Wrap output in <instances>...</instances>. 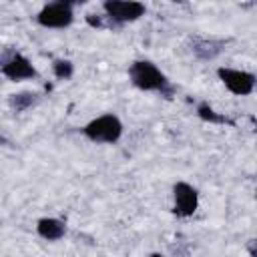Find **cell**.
<instances>
[{
	"label": "cell",
	"instance_id": "obj_11",
	"mask_svg": "<svg viewBox=\"0 0 257 257\" xmlns=\"http://www.w3.org/2000/svg\"><path fill=\"white\" fill-rule=\"evenodd\" d=\"M197 116L205 122H211V124H231V126L235 124L227 114L217 112L209 102H199L197 104Z\"/></svg>",
	"mask_w": 257,
	"mask_h": 257
},
{
	"label": "cell",
	"instance_id": "obj_1",
	"mask_svg": "<svg viewBox=\"0 0 257 257\" xmlns=\"http://www.w3.org/2000/svg\"><path fill=\"white\" fill-rule=\"evenodd\" d=\"M128 80L135 88L145 92H159L165 98H171L175 94V86L167 78V74L151 60H133L128 66Z\"/></svg>",
	"mask_w": 257,
	"mask_h": 257
},
{
	"label": "cell",
	"instance_id": "obj_2",
	"mask_svg": "<svg viewBox=\"0 0 257 257\" xmlns=\"http://www.w3.org/2000/svg\"><path fill=\"white\" fill-rule=\"evenodd\" d=\"M122 131H124L122 120H120L116 114H112V112H104V114H100V116L88 120V122L82 126V135H84L88 141L96 143V145H100V143H102V145H112V143H116V141L122 137Z\"/></svg>",
	"mask_w": 257,
	"mask_h": 257
},
{
	"label": "cell",
	"instance_id": "obj_4",
	"mask_svg": "<svg viewBox=\"0 0 257 257\" xmlns=\"http://www.w3.org/2000/svg\"><path fill=\"white\" fill-rule=\"evenodd\" d=\"M217 76L225 84V88L235 96H249L255 90V84H257V76L253 72H247V70H241V68L219 66Z\"/></svg>",
	"mask_w": 257,
	"mask_h": 257
},
{
	"label": "cell",
	"instance_id": "obj_7",
	"mask_svg": "<svg viewBox=\"0 0 257 257\" xmlns=\"http://www.w3.org/2000/svg\"><path fill=\"white\" fill-rule=\"evenodd\" d=\"M197 209H199V191L187 181H177L173 185V213L181 219H187L195 215Z\"/></svg>",
	"mask_w": 257,
	"mask_h": 257
},
{
	"label": "cell",
	"instance_id": "obj_14",
	"mask_svg": "<svg viewBox=\"0 0 257 257\" xmlns=\"http://www.w3.org/2000/svg\"><path fill=\"white\" fill-rule=\"evenodd\" d=\"M247 253H249L251 257H257V239H251V241H249V245H247Z\"/></svg>",
	"mask_w": 257,
	"mask_h": 257
},
{
	"label": "cell",
	"instance_id": "obj_15",
	"mask_svg": "<svg viewBox=\"0 0 257 257\" xmlns=\"http://www.w3.org/2000/svg\"><path fill=\"white\" fill-rule=\"evenodd\" d=\"M149 257H165V255H161V253H151Z\"/></svg>",
	"mask_w": 257,
	"mask_h": 257
},
{
	"label": "cell",
	"instance_id": "obj_12",
	"mask_svg": "<svg viewBox=\"0 0 257 257\" xmlns=\"http://www.w3.org/2000/svg\"><path fill=\"white\" fill-rule=\"evenodd\" d=\"M52 72L58 80H68L74 74V64L68 58H58L52 62Z\"/></svg>",
	"mask_w": 257,
	"mask_h": 257
},
{
	"label": "cell",
	"instance_id": "obj_5",
	"mask_svg": "<svg viewBox=\"0 0 257 257\" xmlns=\"http://www.w3.org/2000/svg\"><path fill=\"white\" fill-rule=\"evenodd\" d=\"M74 20V4L72 2H50L40 8L36 14V22L44 28H66Z\"/></svg>",
	"mask_w": 257,
	"mask_h": 257
},
{
	"label": "cell",
	"instance_id": "obj_10",
	"mask_svg": "<svg viewBox=\"0 0 257 257\" xmlns=\"http://www.w3.org/2000/svg\"><path fill=\"white\" fill-rule=\"evenodd\" d=\"M38 100H40V94H38L36 90H20V92L10 94L8 104H10V108H12L14 112H24V110L36 106Z\"/></svg>",
	"mask_w": 257,
	"mask_h": 257
},
{
	"label": "cell",
	"instance_id": "obj_9",
	"mask_svg": "<svg viewBox=\"0 0 257 257\" xmlns=\"http://www.w3.org/2000/svg\"><path fill=\"white\" fill-rule=\"evenodd\" d=\"M36 233L46 241H58L66 235V225L56 217H42L36 221Z\"/></svg>",
	"mask_w": 257,
	"mask_h": 257
},
{
	"label": "cell",
	"instance_id": "obj_13",
	"mask_svg": "<svg viewBox=\"0 0 257 257\" xmlns=\"http://www.w3.org/2000/svg\"><path fill=\"white\" fill-rule=\"evenodd\" d=\"M104 18H106V16L86 14V22H88V26H92V28H108V26H106V22H104Z\"/></svg>",
	"mask_w": 257,
	"mask_h": 257
},
{
	"label": "cell",
	"instance_id": "obj_3",
	"mask_svg": "<svg viewBox=\"0 0 257 257\" xmlns=\"http://www.w3.org/2000/svg\"><path fill=\"white\" fill-rule=\"evenodd\" d=\"M104 16L108 20V28H120L126 22H135L145 16L147 6L135 0H106L102 2Z\"/></svg>",
	"mask_w": 257,
	"mask_h": 257
},
{
	"label": "cell",
	"instance_id": "obj_6",
	"mask_svg": "<svg viewBox=\"0 0 257 257\" xmlns=\"http://www.w3.org/2000/svg\"><path fill=\"white\" fill-rule=\"evenodd\" d=\"M2 74L12 80V82H20V80H32L38 76V70L34 68V64L16 50H4L2 54Z\"/></svg>",
	"mask_w": 257,
	"mask_h": 257
},
{
	"label": "cell",
	"instance_id": "obj_8",
	"mask_svg": "<svg viewBox=\"0 0 257 257\" xmlns=\"http://www.w3.org/2000/svg\"><path fill=\"white\" fill-rule=\"evenodd\" d=\"M227 46V40L223 38H205V36H193L189 40V48L191 52L195 54V58L203 60V62H209V60H215Z\"/></svg>",
	"mask_w": 257,
	"mask_h": 257
}]
</instances>
